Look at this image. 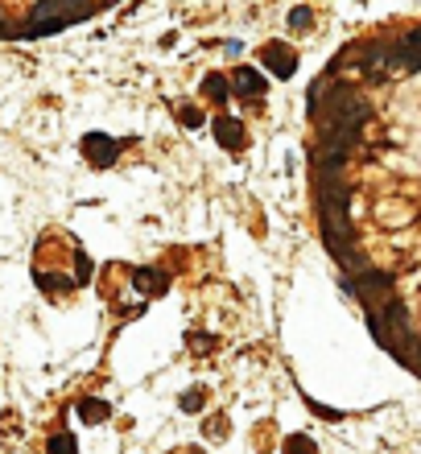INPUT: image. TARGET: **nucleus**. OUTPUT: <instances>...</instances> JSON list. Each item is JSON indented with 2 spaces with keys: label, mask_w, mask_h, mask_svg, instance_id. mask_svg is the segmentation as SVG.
Wrapping results in <instances>:
<instances>
[{
  "label": "nucleus",
  "mask_w": 421,
  "mask_h": 454,
  "mask_svg": "<svg viewBox=\"0 0 421 454\" xmlns=\"http://www.w3.org/2000/svg\"><path fill=\"white\" fill-rule=\"evenodd\" d=\"M285 454H318V446H314L306 434H294V438L285 442Z\"/></svg>",
  "instance_id": "nucleus-12"
},
{
  "label": "nucleus",
  "mask_w": 421,
  "mask_h": 454,
  "mask_svg": "<svg viewBox=\"0 0 421 454\" xmlns=\"http://www.w3.org/2000/svg\"><path fill=\"white\" fill-rule=\"evenodd\" d=\"M132 285L145 289V293H161V289L170 285V277H165L161 269H136V273H132Z\"/></svg>",
  "instance_id": "nucleus-6"
},
{
  "label": "nucleus",
  "mask_w": 421,
  "mask_h": 454,
  "mask_svg": "<svg viewBox=\"0 0 421 454\" xmlns=\"http://www.w3.org/2000/svg\"><path fill=\"white\" fill-rule=\"evenodd\" d=\"M260 62H265L277 79H289V74L298 70V54H294L285 41H269V45L260 50Z\"/></svg>",
  "instance_id": "nucleus-3"
},
{
  "label": "nucleus",
  "mask_w": 421,
  "mask_h": 454,
  "mask_svg": "<svg viewBox=\"0 0 421 454\" xmlns=\"http://www.w3.org/2000/svg\"><path fill=\"white\" fill-rule=\"evenodd\" d=\"M178 120H182V128H198V124H207L203 107H190V103H178Z\"/></svg>",
  "instance_id": "nucleus-10"
},
{
  "label": "nucleus",
  "mask_w": 421,
  "mask_h": 454,
  "mask_svg": "<svg viewBox=\"0 0 421 454\" xmlns=\"http://www.w3.org/2000/svg\"><path fill=\"white\" fill-rule=\"evenodd\" d=\"M203 401H207V389H186V393H182V409H186V413H198Z\"/></svg>",
  "instance_id": "nucleus-11"
},
{
  "label": "nucleus",
  "mask_w": 421,
  "mask_h": 454,
  "mask_svg": "<svg viewBox=\"0 0 421 454\" xmlns=\"http://www.w3.org/2000/svg\"><path fill=\"white\" fill-rule=\"evenodd\" d=\"M310 21H314V12H310V8H294V12H289V29H306Z\"/></svg>",
  "instance_id": "nucleus-13"
},
{
  "label": "nucleus",
  "mask_w": 421,
  "mask_h": 454,
  "mask_svg": "<svg viewBox=\"0 0 421 454\" xmlns=\"http://www.w3.org/2000/svg\"><path fill=\"white\" fill-rule=\"evenodd\" d=\"M79 413H83V422H107L112 405L107 401H79Z\"/></svg>",
  "instance_id": "nucleus-7"
},
{
  "label": "nucleus",
  "mask_w": 421,
  "mask_h": 454,
  "mask_svg": "<svg viewBox=\"0 0 421 454\" xmlns=\"http://www.w3.org/2000/svg\"><path fill=\"white\" fill-rule=\"evenodd\" d=\"M343 289H347L351 298H360V302L376 306V302H384V298L393 293V277H389V273H380V269H360V277H347V281H343Z\"/></svg>",
  "instance_id": "nucleus-1"
},
{
  "label": "nucleus",
  "mask_w": 421,
  "mask_h": 454,
  "mask_svg": "<svg viewBox=\"0 0 421 454\" xmlns=\"http://www.w3.org/2000/svg\"><path fill=\"white\" fill-rule=\"evenodd\" d=\"M203 95H211V99H227V79H223V74H207V79H203Z\"/></svg>",
  "instance_id": "nucleus-9"
},
{
  "label": "nucleus",
  "mask_w": 421,
  "mask_h": 454,
  "mask_svg": "<svg viewBox=\"0 0 421 454\" xmlns=\"http://www.w3.org/2000/svg\"><path fill=\"white\" fill-rule=\"evenodd\" d=\"M83 157L95 161V169H107V165H116V157H120V141L107 136V132H87V136H83Z\"/></svg>",
  "instance_id": "nucleus-2"
},
{
  "label": "nucleus",
  "mask_w": 421,
  "mask_h": 454,
  "mask_svg": "<svg viewBox=\"0 0 421 454\" xmlns=\"http://www.w3.org/2000/svg\"><path fill=\"white\" fill-rule=\"evenodd\" d=\"M215 141H219L223 149H244V145H248L244 124H240V120H232V116H219V120H215Z\"/></svg>",
  "instance_id": "nucleus-4"
},
{
  "label": "nucleus",
  "mask_w": 421,
  "mask_h": 454,
  "mask_svg": "<svg viewBox=\"0 0 421 454\" xmlns=\"http://www.w3.org/2000/svg\"><path fill=\"white\" fill-rule=\"evenodd\" d=\"M265 87H269V83H265L260 70H252V66H240V70H236V91H240V95H265Z\"/></svg>",
  "instance_id": "nucleus-5"
},
{
  "label": "nucleus",
  "mask_w": 421,
  "mask_h": 454,
  "mask_svg": "<svg viewBox=\"0 0 421 454\" xmlns=\"http://www.w3.org/2000/svg\"><path fill=\"white\" fill-rule=\"evenodd\" d=\"M45 454H79V442H74V438H70V434L62 430V434H54V438H50Z\"/></svg>",
  "instance_id": "nucleus-8"
}]
</instances>
